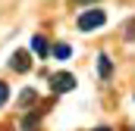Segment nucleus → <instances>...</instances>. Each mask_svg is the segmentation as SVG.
I'll return each instance as SVG.
<instances>
[{
  "mask_svg": "<svg viewBox=\"0 0 135 131\" xmlns=\"http://www.w3.org/2000/svg\"><path fill=\"white\" fill-rule=\"evenodd\" d=\"M104 22H107V13L104 9H85L79 19H75V25H79V31H94V28H101Z\"/></svg>",
  "mask_w": 135,
  "mask_h": 131,
  "instance_id": "nucleus-1",
  "label": "nucleus"
},
{
  "mask_svg": "<svg viewBox=\"0 0 135 131\" xmlns=\"http://www.w3.org/2000/svg\"><path fill=\"white\" fill-rule=\"evenodd\" d=\"M50 91H54V94H69V91H75V75H69V72L50 75Z\"/></svg>",
  "mask_w": 135,
  "mask_h": 131,
  "instance_id": "nucleus-2",
  "label": "nucleus"
},
{
  "mask_svg": "<svg viewBox=\"0 0 135 131\" xmlns=\"http://www.w3.org/2000/svg\"><path fill=\"white\" fill-rule=\"evenodd\" d=\"M9 69L19 72V75L28 72V69H32V56H28V50H16V53L9 56Z\"/></svg>",
  "mask_w": 135,
  "mask_h": 131,
  "instance_id": "nucleus-3",
  "label": "nucleus"
},
{
  "mask_svg": "<svg viewBox=\"0 0 135 131\" xmlns=\"http://www.w3.org/2000/svg\"><path fill=\"white\" fill-rule=\"evenodd\" d=\"M32 50L41 56V59L50 53V44H47V37H44V34H35V37H32Z\"/></svg>",
  "mask_w": 135,
  "mask_h": 131,
  "instance_id": "nucleus-4",
  "label": "nucleus"
},
{
  "mask_svg": "<svg viewBox=\"0 0 135 131\" xmlns=\"http://www.w3.org/2000/svg\"><path fill=\"white\" fill-rule=\"evenodd\" d=\"M98 75H101V78H110V75H113V63H110V56H107V53L98 56Z\"/></svg>",
  "mask_w": 135,
  "mask_h": 131,
  "instance_id": "nucleus-5",
  "label": "nucleus"
},
{
  "mask_svg": "<svg viewBox=\"0 0 135 131\" xmlns=\"http://www.w3.org/2000/svg\"><path fill=\"white\" fill-rule=\"evenodd\" d=\"M50 53H54L57 59H69V56H72V47H69V44H54Z\"/></svg>",
  "mask_w": 135,
  "mask_h": 131,
  "instance_id": "nucleus-6",
  "label": "nucleus"
},
{
  "mask_svg": "<svg viewBox=\"0 0 135 131\" xmlns=\"http://www.w3.org/2000/svg\"><path fill=\"white\" fill-rule=\"evenodd\" d=\"M41 116H44V109H41V106H38V109H35L32 116H25V119H22V128H25V131H35V122H38V119H41Z\"/></svg>",
  "mask_w": 135,
  "mask_h": 131,
  "instance_id": "nucleus-7",
  "label": "nucleus"
},
{
  "mask_svg": "<svg viewBox=\"0 0 135 131\" xmlns=\"http://www.w3.org/2000/svg\"><path fill=\"white\" fill-rule=\"evenodd\" d=\"M35 97H38V94H35L32 88H28V91H22V97H19V106H28V103H35Z\"/></svg>",
  "mask_w": 135,
  "mask_h": 131,
  "instance_id": "nucleus-8",
  "label": "nucleus"
},
{
  "mask_svg": "<svg viewBox=\"0 0 135 131\" xmlns=\"http://www.w3.org/2000/svg\"><path fill=\"white\" fill-rule=\"evenodd\" d=\"M6 100H9V84H6V81H0V106H3Z\"/></svg>",
  "mask_w": 135,
  "mask_h": 131,
  "instance_id": "nucleus-9",
  "label": "nucleus"
},
{
  "mask_svg": "<svg viewBox=\"0 0 135 131\" xmlns=\"http://www.w3.org/2000/svg\"><path fill=\"white\" fill-rule=\"evenodd\" d=\"M126 41H135V19L126 25Z\"/></svg>",
  "mask_w": 135,
  "mask_h": 131,
  "instance_id": "nucleus-10",
  "label": "nucleus"
},
{
  "mask_svg": "<svg viewBox=\"0 0 135 131\" xmlns=\"http://www.w3.org/2000/svg\"><path fill=\"white\" fill-rule=\"evenodd\" d=\"M94 131H110V128H107V125H101V128H94Z\"/></svg>",
  "mask_w": 135,
  "mask_h": 131,
  "instance_id": "nucleus-11",
  "label": "nucleus"
},
{
  "mask_svg": "<svg viewBox=\"0 0 135 131\" xmlns=\"http://www.w3.org/2000/svg\"><path fill=\"white\" fill-rule=\"evenodd\" d=\"M129 131H135V125H132V128H129Z\"/></svg>",
  "mask_w": 135,
  "mask_h": 131,
  "instance_id": "nucleus-12",
  "label": "nucleus"
}]
</instances>
